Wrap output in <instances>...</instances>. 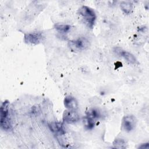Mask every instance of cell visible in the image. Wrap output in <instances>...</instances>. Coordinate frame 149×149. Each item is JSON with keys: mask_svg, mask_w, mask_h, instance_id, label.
<instances>
[{"mask_svg": "<svg viewBox=\"0 0 149 149\" xmlns=\"http://www.w3.org/2000/svg\"><path fill=\"white\" fill-rule=\"evenodd\" d=\"M78 14L88 27L92 29L94 27L96 20V14L92 8L85 5L82 6L79 9Z\"/></svg>", "mask_w": 149, "mask_h": 149, "instance_id": "6da1fadb", "label": "cell"}, {"mask_svg": "<svg viewBox=\"0 0 149 149\" xmlns=\"http://www.w3.org/2000/svg\"><path fill=\"white\" fill-rule=\"evenodd\" d=\"M9 102L7 100L3 101L1 106L0 124L2 129L9 130L11 128V124L9 118Z\"/></svg>", "mask_w": 149, "mask_h": 149, "instance_id": "7a4b0ae2", "label": "cell"}, {"mask_svg": "<svg viewBox=\"0 0 149 149\" xmlns=\"http://www.w3.org/2000/svg\"><path fill=\"white\" fill-rule=\"evenodd\" d=\"M89 45L90 43L88 40L84 37H80L76 40H73L68 42V46L70 49L73 52L85 50L89 47Z\"/></svg>", "mask_w": 149, "mask_h": 149, "instance_id": "3957f363", "label": "cell"}, {"mask_svg": "<svg viewBox=\"0 0 149 149\" xmlns=\"http://www.w3.org/2000/svg\"><path fill=\"white\" fill-rule=\"evenodd\" d=\"M44 37L41 31H35L26 33L24 36V41L29 44H38L42 41Z\"/></svg>", "mask_w": 149, "mask_h": 149, "instance_id": "277c9868", "label": "cell"}, {"mask_svg": "<svg viewBox=\"0 0 149 149\" xmlns=\"http://www.w3.org/2000/svg\"><path fill=\"white\" fill-rule=\"evenodd\" d=\"M136 123L137 119L136 117L132 115H127L123 118L122 126L125 131L130 132L135 128Z\"/></svg>", "mask_w": 149, "mask_h": 149, "instance_id": "5b68a950", "label": "cell"}, {"mask_svg": "<svg viewBox=\"0 0 149 149\" xmlns=\"http://www.w3.org/2000/svg\"><path fill=\"white\" fill-rule=\"evenodd\" d=\"M62 119L64 122L72 124L78 122L80 119V116L76 110L66 109L63 113Z\"/></svg>", "mask_w": 149, "mask_h": 149, "instance_id": "8992f818", "label": "cell"}, {"mask_svg": "<svg viewBox=\"0 0 149 149\" xmlns=\"http://www.w3.org/2000/svg\"><path fill=\"white\" fill-rule=\"evenodd\" d=\"M114 51L118 55L122 56L126 60L127 62L131 64H136L138 63L135 56L132 54L126 51H124L120 48H116Z\"/></svg>", "mask_w": 149, "mask_h": 149, "instance_id": "52a82bcc", "label": "cell"}, {"mask_svg": "<svg viewBox=\"0 0 149 149\" xmlns=\"http://www.w3.org/2000/svg\"><path fill=\"white\" fill-rule=\"evenodd\" d=\"M64 106L67 109L70 110H76L78 108V103L75 98L72 96H66L63 100Z\"/></svg>", "mask_w": 149, "mask_h": 149, "instance_id": "ba28073f", "label": "cell"}, {"mask_svg": "<svg viewBox=\"0 0 149 149\" xmlns=\"http://www.w3.org/2000/svg\"><path fill=\"white\" fill-rule=\"evenodd\" d=\"M49 127L51 131L58 136L63 135L65 133L63 125L61 122H52L49 125Z\"/></svg>", "mask_w": 149, "mask_h": 149, "instance_id": "9c48e42d", "label": "cell"}, {"mask_svg": "<svg viewBox=\"0 0 149 149\" xmlns=\"http://www.w3.org/2000/svg\"><path fill=\"white\" fill-rule=\"evenodd\" d=\"M86 116L95 121L100 118L101 113L99 109L97 108H91L86 112Z\"/></svg>", "mask_w": 149, "mask_h": 149, "instance_id": "30bf717a", "label": "cell"}, {"mask_svg": "<svg viewBox=\"0 0 149 149\" xmlns=\"http://www.w3.org/2000/svg\"><path fill=\"white\" fill-rule=\"evenodd\" d=\"M121 9L126 14L130 13L133 10V3L129 1H122L120 4Z\"/></svg>", "mask_w": 149, "mask_h": 149, "instance_id": "8fae6325", "label": "cell"}, {"mask_svg": "<svg viewBox=\"0 0 149 149\" xmlns=\"http://www.w3.org/2000/svg\"><path fill=\"white\" fill-rule=\"evenodd\" d=\"M112 145L113 146V148H119V149H122V148H126L127 147V143L126 141L120 138L116 139L112 143Z\"/></svg>", "mask_w": 149, "mask_h": 149, "instance_id": "7c38bea8", "label": "cell"}, {"mask_svg": "<svg viewBox=\"0 0 149 149\" xmlns=\"http://www.w3.org/2000/svg\"><path fill=\"white\" fill-rule=\"evenodd\" d=\"M55 29L58 31L60 33H65L68 32L70 29H71V26L69 24H59L57 23L55 24L54 26Z\"/></svg>", "mask_w": 149, "mask_h": 149, "instance_id": "4fadbf2b", "label": "cell"}, {"mask_svg": "<svg viewBox=\"0 0 149 149\" xmlns=\"http://www.w3.org/2000/svg\"><path fill=\"white\" fill-rule=\"evenodd\" d=\"M95 121L87 117L86 116L83 118V124L87 129H91L95 125Z\"/></svg>", "mask_w": 149, "mask_h": 149, "instance_id": "5bb4252c", "label": "cell"}, {"mask_svg": "<svg viewBox=\"0 0 149 149\" xmlns=\"http://www.w3.org/2000/svg\"><path fill=\"white\" fill-rule=\"evenodd\" d=\"M139 148H149V143H146L141 144L140 146H139Z\"/></svg>", "mask_w": 149, "mask_h": 149, "instance_id": "9a60e30c", "label": "cell"}]
</instances>
